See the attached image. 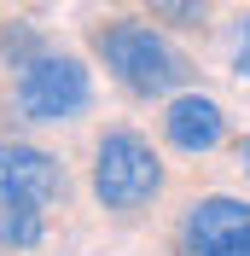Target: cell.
Instances as JSON below:
<instances>
[{
  "label": "cell",
  "mask_w": 250,
  "mask_h": 256,
  "mask_svg": "<svg viewBox=\"0 0 250 256\" xmlns=\"http://www.w3.org/2000/svg\"><path fill=\"white\" fill-rule=\"evenodd\" d=\"M64 198V163L41 146L0 140V204H35L52 210Z\"/></svg>",
  "instance_id": "obj_4"
},
{
  "label": "cell",
  "mask_w": 250,
  "mask_h": 256,
  "mask_svg": "<svg viewBox=\"0 0 250 256\" xmlns=\"http://www.w3.org/2000/svg\"><path fill=\"white\" fill-rule=\"evenodd\" d=\"M157 24H174V30H198L210 18V0H146Z\"/></svg>",
  "instance_id": "obj_8"
},
{
  "label": "cell",
  "mask_w": 250,
  "mask_h": 256,
  "mask_svg": "<svg viewBox=\"0 0 250 256\" xmlns=\"http://www.w3.org/2000/svg\"><path fill=\"white\" fill-rule=\"evenodd\" d=\"M94 105V82H88V64L76 52H35L24 70H18V111L30 122H70Z\"/></svg>",
  "instance_id": "obj_3"
},
{
  "label": "cell",
  "mask_w": 250,
  "mask_h": 256,
  "mask_svg": "<svg viewBox=\"0 0 250 256\" xmlns=\"http://www.w3.org/2000/svg\"><path fill=\"white\" fill-rule=\"evenodd\" d=\"M41 239H47V210H35V204H0V244L35 250Z\"/></svg>",
  "instance_id": "obj_7"
},
{
  "label": "cell",
  "mask_w": 250,
  "mask_h": 256,
  "mask_svg": "<svg viewBox=\"0 0 250 256\" xmlns=\"http://www.w3.org/2000/svg\"><path fill=\"white\" fill-rule=\"evenodd\" d=\"M163 134H169L174 152L204 158V152H216L227 140V111H221L216 99H204V94H174L169 111H163Z\"/></svg>",
  "instance_id": "obj_5"
},
{
  "label": "cell",
  "mask_w": 250,
  "mask_h": 256,
  "mask_svg": "<svg viewBox=\"0 0 250 256\" xmlns=\"http://www.w3.org/2000/svg\"><path fill=\"white\" fill-rule=\"evenodd\" d=\"M244 227H250V204L216 192V198H198V204H192V216H186V244H192V256H210L216 244H227L233 233H244Z\"/></svg>",
  "instance_id": "obj_6"
},
{
  "label": "cell",
  "mask_w": 250,
  "mask_h": 256,
  "mask_svg": "<svg viewBox=\"0 0 250 256\" xmlns=\"http://www.w3.org/2000/svg\"><path fill=\"white\" fill-rule=\"evenodd\" d=\"M88 41H94L99 64L140 99H163L174 88H186V76H192V64L174 52V41L157 35L152 24H140V18H105V24H94Z\"/></svg>",
  "instance_id": "obj_1"
},
{
  "label": "cell",
  "mask_w": 250,
  "mask_h": 256,
  "mask_svg": "<svg viewBox=\"0 0 250 256\" xmlns=\"http://www.w3.org/2000/svg\"><path fill=\"white\" fill-rule=\"evenodd\" d=\"M210 256H250V227H244V233H233L227 244H216Z\"/></svg>",
  "instance_id": "obj_10"
},
{
  "label": "cell",
  "mask_w": 250,
  "mask_h": 256,
  "mask_svg": "<svg viewBox=\"0 0 250 256\" xmlns=\"http://www.w3.org/2000/svg\"><path fill=\"white\" fill-rule=\"evenodd\" d=\"M233 70L250 76V12L238 18V35H233Z\"/></svg>",
  "instance_id": "obj_9"
},
{
  "label": "cell",
  "mask_w": 250,
  "mask_h": 256,
  "mask_svg": "<svg viewBox=\"0 0 250 256\" xmlns=\"http://www.w3.org/2000/svg\"><path fill=\"white\" fill-rule=\"evenodd\" d=\"M163 192V158L134 128H105L94 146V198L110 216H140Z\"/></svg>",
  "instance_id": "obj_2"
},
{
  "label": "cell",
  "mask_w": 250,
  "mask_h": 256,
  "mask_svg": "<svg viewBox=\"0 0 250 256\" xmlns=\"http://www.w3.org/2000/svg\"><path fill=\"white\" fill-rule=\"evenodd\" d=\"M238 169L250 175V134H244V146H238Z\"/></svg>",
  "instance_id": "obj_11"
}]
</instances>
